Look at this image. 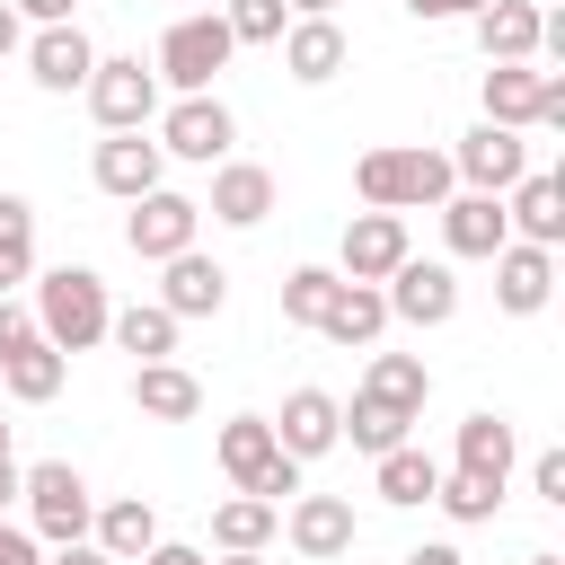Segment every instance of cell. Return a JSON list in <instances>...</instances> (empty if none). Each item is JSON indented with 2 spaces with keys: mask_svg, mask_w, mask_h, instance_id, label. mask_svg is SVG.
<instances>
[{
  "mask_svg": "<svg viewBox=\"0 0 565 565\" xmlns=\"http://www.w3.org/2000/svg\"><path fill=\"white\" fill-rule=\"evenodd\" d=\"M353 194H362V212H441L459 194V177H450V150L380 141V150L353 159Z\"/></svg>",
  "mask_w": 565,
  "mask_h": 565,
  "instance_id": "6da1fadb",
  "label": "cell"
},
{
  "mask_svg": "<svg viewBox=\"0 0 565 565\" xmlns=\"http://www.w3.org/2000/svg\"><path fill=\"white\" fill-rule=\"evenodd\" d=\"M106 318H115V300H106V274H97V265H53V274L35 282V335H44L53 353L106 344Z\"/></svg>",
  "mask_w": 565,
  "mask_h": 565,
  "instance_id": "7a4b0ae2",
  "label": "cell"
},
{
  "mask_svg": "<svg viewBox=\"0 0 565 565\" xmlns=\"http://www.w3.org/2000/svg\"><path fill=\"white\" fill-rule=\"evenodd\" d=\"M230 26H221V9H185L168 35H159V53H150V71H159V88H177V97H212V79L230 71Z\"/></svg>",
  "mask_w": 565,
  "mask_h": 565,
  "instance_id": "3957f363",
  "label": "cell"
},
{
  "mask_svg": "<svg viewBox=\"0 0 565 565\" xmlns=\"http://www.w3.org/2000/svg\"><path fill=\"white\" fill-rule=\"evenodd\" d=\"M18 503H26V530H35L44 547L88 539V521H97V494H88V477H79L71 459H35V468H18Z\"/></svg>",
  "mask_w": 565,
  "mask_h": 565,
  "instance_id": "277c9868",
  "label": "cell"
},
{
  "mask_svg": "<svg viewBox=\"0 0 565 565\" xmlns=\"http://www.w3.org/2000/svg\"><path fill=\"white\" fill-rule=\"evenodd\" d=\"M79 97H88L97 132H150L159 124V71L141 53H97V71H88Z\"/></svg>",
  "mask_w": 565,
  "mask_h": 565,
  "instance_id": "5b68a950",
  "label": "cell"
},
{
  "mask_svg": "<svg viewBox=\"0 0 565 565\" xmlns=\"http://www.w3.org/2000/svg\"><path fill=\"white\" fill-rule=\"evenodd\" d=\"M159 159H185V168H221L230 159V141H238V115L221 106V97H177V106H159Z\"/></svg>",
  "mask_w": 565,
  "mask_h": 565,
  "instance_id": "8992f818",
  "label": "cell"
},
{
  "mask_svg": "<svg viewBox=\"0 0 565 565\" xmlns=\"http://www.w3.org/2000/svg\"><path fill=\"white\" fill-rule=\"evenodd\" d=\"M450 177L459 194H512L530 177V132H503V124H468L459 150H450Z\"/></svg>",
  "mask_w": 565,
  "mask_h": 565,
  "instance_id": "52a82bcc",
  "label": "cell"
},
{
  "mask_svg": "<svg viewBox=\"0 0 565 565\" xmlns=\"http://www.w3.org/2000/svg\"><path fill=\"white\" fill-rule=\"evenodd\" d=\"M194 230H203V203H194V194H177V185H159V194H141V203H124V247H132L141 265L185 256V247H194Z\"/></svg>",
  "mask_w": 565,
  "mask_h": 565,
  "instance_id": "ba28073f",
  "label": "cell"
},
{
  "mask_svg": "<svg viewBox=\"0 0 565 565\" xmlns=\"http://www.w3.org/2000/svg\"><path fill=\"white\" fill-rule=\"evenodd\" d=\"M380 300H388L397 327H450V318H459V274H450L441 256H406V265L380 282Z\"/></svg>",
  "mask_w": 565,
  "mask_h": 565,
  "instance_id": "9c48e42d",
  "label": "cell"
},
{
  "mask_svg": "<svg viewBox=\"0 0 565 565\" xmlns=\"http://www.w3.org/2000/svg\"><path fill=\"white\" fill-rule=\"evenodd\" d=\"M406 256H415L406 212H353V221H344V247H335V274H344V282H388Z\"/></svg>",
  "mask_w": 565,
  "mask_h": 565,
  "instance_id": "30bf717a",
  "label": "cell"
},
{
  "mask_svg": "<svg viewBox=\"0 0 565 565\" xmlns=\"http://www.w3.org/2000/svg\"><path fill=\"white\" fill-rule=\"evenodd\" d=\"M282 539H291V556H309V565H335V556H353L362 521H353V503H344V494H291V512H282Z\"/></svg>",
  "mask_w": 565,
  "mask_h": 565,
  "instance_id": "8fae6325",
  "label": "cell"
},
{
  "mask_svg": "<svg viewBox=\"0 0 565 565\" xmlns=\"http://www.w3.org/2000/svg\"><path fill=\"white\" fill-rule=\"evenodd\" d=\"M88 177H97V194L141 203V194H159V185H168V159H159V141H150V132H106V141H97V159H88Z\"/></svg>",
  "mask_w": 565,
  "mask_h": 565,
  "instance_id": "7c38bea8",
  "label": "cell"
},
{
  "mask_svg": "<svg viewBox=\"0 0 565 565\" xmlns=\"http://www.w3.org/2000/svg\"><path fill=\"white\" fill-rule=\"evenodd\" d=\"M18 53H26V79H35L44 97H71V88H88V71H97V44L79 35V18H71V26H35Z\"/></svg>",
  "mask_w": 565,
  "mask_h": 565,
  "instance_id": "4fadbf2b",
  "label": "cell"
},
{
  "mask_svg": "<svg viewBox=\"0 0 565 565\" xmlns=\"http://www.w3.org/2000/svg\"><path fill=\"white\" fill-rule=\"evenodd\" d=\"M486 265H494V300H503V318H539V309L556 300V247H521V238H503Z\"/></svg>",
  "mask_w": 565,
  "mask_h": 565,
  "instance_id": "5bb4252c",
  "label": "cell"
},
{
  "mask_svg": "<svg viewBox=\"0 0 565 565\" xmlns=\"http://www.w3.org/2000/svg\"><path fill=\"white\" fill-rule=\"evenodd\" d=\"M265 424H274V450L309 468V459H327V450H335L344 397H327V388H291V397H282V415H265Z\"/></svg>",
  "mask_w": 565,
  "mask_h": 565,
  "instance_id": "9a60e30c",
  "label": "cell"
},
{
  "mask_svg": "<svg viewBox=\"0 0 565 565\" xmlns=\"http://www.w3.org/2000/svg\"><path fill=\"white\" fill-rule=\"evenodd\" d=\"M468 35H477L486 62H539V53H547V9H539V0H486V9L468 18Z\"/></svg>",
  "mask_w": 565,
  "mask_h": 565,
  "instance_id": "2e32d148",
  "label": "cell"
},
{
  "mask_svg": "<svg viewBox=\"0 0 565 565\" xmlns=\"http://www.w3.org/2000/svg\"><path fill=\"white\" fill-rule=\"evenodd\" d=\"M159 274H168V282H159V309H168L177 327H185V318H221V309H230V265H212L203 247L168 256Z\"/></svg>",
  "mask_w": 565,
  "mask_h": 565,
  "instance_id": "e0dca14e",
  "label": "cell"
},
{
  "mask_svg": "<svg viewBox=\"0 0 565 565\" xmlns=\"http://www.w3.org/2000/svg\"><path fill=\"white\" fill-rule=\"evenodd\" d=\"M203 212H212L221 230H256V221L274 212V168H256V159H221V168H212Z\"/></svg>",
  "mask_w": 565,
  "mask_h": 565,
  "instance_id": "ac0fdd59",
  "label": "cell"
},
{
  "mask_svg": "<svg viewBox=\"0 0 565 565\" xmlns=\"http://www.w3.org/2000/svg\"><path fill=\"white\" fill-rule=\"evenodd\" d=\"M503 221H512L521 247H556V238H565V177H556V168H530V177L503 194Z\"/></svg>",
  "mask_w": 565,
  "mask_h": 565,
  "instance_id": "d6986e66",
  "label": "cell"
},
{
  "mask_svg": "<svg viewBox=\"0 0 565 565\" xmlns=\"http://www.w3.org/2000/svg\"><path fill=\"white\" fill-rule=\"evenodd\" d=\"M344 62H353V44H344L335 18H291V26H282V71H291L300 88H327Z\"/></svg>",
  "mask_w": 565,
  "mask_h": 565,
  "instance_id": "ffe728a7",
  "label": "cell"
},
{
  "mask_svg": "<svg viewBox=\"0 0 565 565\" xmlns=\"http://www.w3.org/2000/svg\"><path fill=\"white\" fill-rule=\"evenodd\" d=\"M132 406L150 424H194L203 415V380L185 362H132Z\"/></svg>",
  "mask_w": 565,
  "mask_h": 565,
  "instance_id": "44dd1931",
  "label": "cell"
},
{
  "mask_svg": "<svg viewBox=\"0 0 565 565\" xmlns=\"http://www.w3.org/2000/svg\"><path fill=\"white\" fill-rule=\"evenodd\" d=\"M88 547H106L115 565H141V556L159 547V512H150V494H115V503H97Z\"/></svg>",
  "mask_w": 565,
  "mask_h": 565,
  "instance_id": "7402d4cb",
  "label": "cell"
},
{
  "mask_svg": "<svg viewBox=\"0 0 565 565\" xmlns=\"http://www.w3.org/2000/svg\"><path fill=\"white\" fill-rule=\"evenodd\" d=\"M503 238H512L503 194H450V203H441V247H450V256H494Z\"/></svg>",
  "mask_w": 565,
  "mask_h": 565,
  "instance_id": "603a6c76",
  "label": "cell"
},
{
  "mask_svg": "<svg viewBox=\"0 0 565 565\" xmlns=\"http://www.w3.org/2000/svg\"><path fill=\"white\" fill-rule=\"evenodd\" d=\"M62 380H71V353H53L44 335H26V344H9V353H0V388H9L18 406H53V397H62Z\"/></svg>",
  "mask_w": 565,
  "mask_h": 565,
  "instance_id": "cb8c5ba5",
  "label": "cell"
},
{
  "mask_svg": "<svg viewBox=\"0 0 565 565\" xmlns=\"http://www.w3.org/2000/svg\"><path fill=\"white\" fill-rule=\"evenodd\" d=\"M433 486H441V459H433V450H415V441H397V450H380V459H371V494H380V503H397V512L433 503Z\"/></svg>",
  "mask_w": 565,
  "mask_h": 565,
  "instance_id": "d4e9b609",
  "label": "cell"
},
{
  "mask_svg": "<svg viewBox=\"0 0 565 565\" xmlns=\"http://www.w3.org/2000/svg\"><path fill=\"white\" fill-rule=\"evenodd\" d=\"M380 327H388V300H380V282H335V300H327L318 335L362 353V344H380Z\"/></svg>",
  "mask_w": 565,
  "mask_h": 565,
  "instance_id": "484cf974",
  "label": "cell"
},
{
  "mask_svg": "<svg viewBox=\"0 0 565 565\" xmlns=\"http://www.w3.org/2000/svg\"><path fill=\"white\" fill-rule=\"evenodd\" d=\"M212 450H221V477H230L238 494H247V486H256V477H265V468L282 459V450H274V424H265V415H230V424L212 433Z\"/></svg>",
  "mask_w": 565,
  "mask_h": 565,
  "instance_id": "4316f807",
  "label": "cell"
},
{
  "mask_svg": "<svg viewBox=\"0 0 565 565\" xmlns=\"http://www.w3.org/2000/svg\"><path fill=\"white\" fill-rule=\"evenodd\" d=\"M512 459H521V433H512L494 406H477V415L459 424V468H468V477H494V486H512Z\"/></svg>",
  "mask_w": 565,
  "mask_h": 565,
  "instance_id": "83f0119b",
  "label": "cell"
},
{
  "mask_svg": "<svg viewBox=\"0 0 565 565\" xmlns=\"http://www.w3.org/2000/svg\"><path fill=\"white\" fill-rule=\"evenodd\" d=\"M415 424H424V415H406V406H388V397H362V388H353V406H344L335 441H353L362 459H380V450H397V441H406Z\"/></svg>",
  "mask_w": 565,
  "mask_h": 565,
  "instance_id": "f1b7e54d",
  "label": "cell"
},
{
  "mask_svg": "<svg viewBox=\"0 0 565 565\" xmlns=\"http://www.w3.org/2000/svg\"><path fill=\"white\" fill-rule=\"evenodd\" d=\"M282 530V512L274 503H256V494H230V503H212V547L221 556H265V539Z\"/></svg>",
  "mask_w": 565,
  "mask_h": 565,
  "instance_id": "f546056e",
  "label": "cell"
},
{
  "mask_svg": "<svg viewBox=\"0 0 565 565\" xmlns=\"http://www.w3.org/2000/svg\"><path fill=\"white\" fill-rule=\"evenodd\" d=\"M106 335H115L132 362H177V318H168L159 300H132V309H115V318H106Z\"/></svg>",
  "mask_w": 565,
  "mask_h": 565,
  "instance_id": "4dcf8cb0",
  "label": "cell"
},
{
  "mask_svg": "<svg viewBox=\"0 0 565 565\" xmlns=\"http://www.w3.org/2000/svg\"><path fill=\"white\" fill-rule=\"evenodd\" d=\"M362 397H388V406L424 415V397H433V371H424V353H371V371H362Z\"/></svg>",
  "mask_w": 565,
  "mask_h": 565,
  "instance_id": "1f68e13d",
  "label": "cell"
},
{
  "mask_svg": "<svg viewBox=\"0 0 565 565\" xmlns=\"http://www.w3.org/2000/svg\"><path fill=\"white\" fill-rule=\"evenodd\" d=\"M35 274V203L26 194H0V300Z\"/></svg>",
  "mask_w": 565,
  "mask_h": 565,
  "instance_id": "d6a6232c",
  "label": "cell"
},
{
  "mask_svg": "<svg viewBox=\"0 0 565 565\" xmlns=\"http://www.w3.org/2000/svg\"><path fill=\"white\" fill-rule=\"evenodd\" d=\"M433 503H441L459 530H477V521H494V512H503V486H494V477H468V468H441Z\"/></svg>",
  "mask_w": 565,
  "mask_h": 565,
  "instance_id": "836d02e7",
  "label": "cell"
},
{
  "mask_svg": "<svg viewBox=\"0 0 565 565\" xmlns=\"http://www.w3.org/2000/svg\"><path fill=\"white\" fill-rule=\"evenodd\" d=\"M335 282H344L335 265H291V274H282V318L318 335V318H327V300H335Z\"/></svg>",
  "mask_w": 565,
  "mask_h": 565,
  "instance_id": "e575fe53",
  "label": "cell"
},
{
  "mask_svg": "<svg viewBox=\"0 0 565 565\" xmlns=\"http://www.w3.org/2000/svg\"><path fill=\"white\" fill-rule=\"evenodd\" d=\"M221 26H230V44H282L291 9L282 0H221Z\"/></svg>",
  "mask_w": 565,
  "mask_h": 565,
  "instance_id": "d590c367",
  "label": "cell"
},
{
  "mask_svg": "<svg viewBox=\"0 0 565 565\" xmlns=\"http://www.w3.org/2000/svg\"><path fill=\"white\" fill-rule=\"evenodd\" d=\"M530 494L565 512V450H539V459H530Z\"/></svg>",
  "mask_w": 565,
  "mask_h": 565,
  "instance_id": "8d00e7d4",
  "label": "cell"
},
{
  "mask_svg": "<svg viewBox=\"0 0 565 565\" xmlns=\"http://www.w3.org/2000/svg\"><path fill=\"white\" fill-rule=\"evenodd\" d=\"M0 565H44V539L26 521H0Z\"/></svg>",
  "mask_w": 565,
  "mask_h": 565,
  "instance_id": "74e56055",
  "label": "cell"
},
{
  "mask_svg": "<svg viewBox=\"0 0 565 565\" xmlns=\"http://www.w3.org/2000/svg\"><path fill=\"white\" fill-rule=\"evenodd\" d=\"M18 18H35V26H71L79 18V0H9Z\"/></svg>",
  "mask_w": 565,
  "mask_h": 565,
  "instance_id": "f35d334b",
  "label": "cell"
},
{
  "mask_svg": "<svg viewBox=\"0 0 565 565\" xmlns=\"http://www.w3.org/2000/svg\"><path fill=\"white\" fill-rule=\"evenodd\" d=\"M486 0H406V18H424V26H441V18H477Z\"/></svg>",
  "mask_w": 565,
  "mask_h": 565,
  "instance_id": "ab89813d",
  "label": "cell"
},
{
  "mask_svg": "<svg viewBox=\"0 0 565 565\" xmlns=\"http://www.w3.org/2000/svg\"><path fill=\"white\" fill-rule=\"evenodd\" d=\"M26 335H35V309H18V300H0V353H9V344H26Z\"/></svg>",
  "mask_w": 565,
  "mask_h": 565,
  "instance_id": "60d3db41",
  "label": "cell"
},
{
  "mask_svg": "<svg viewBox=\"0 0 565 565\" xmlns=\"http://www.w3.org/2000/svg\"><path fill=\"white\" fill-rule=\"evenodd\" d=\"M141 565H212V556H203V547H185V539H159Z\"/></svg>",
  "mask_w": 565,
  "mask_h": 565,
  "instance_id": "b9f144b4",
  "label": "cell"
},
{
  "mask_svg": "<svg viewBox=\"0 0 565 565\" xmlns=\"http://www.w3.org/2000/svg\"><path fill=\"white\" fill-rule=\"evenodd\" d=\"M44 565H115V556L88 547V539H71V547H44Z\"/></svg>",
  "mask_w": 565,
  "mask_h": 565,
  "instance_id": "7bdbcfd3",
  "label": "cell"
},
{
  "mask_svg": "<svg viewBox=\"0 0 565 565\" xmlns=\"http://www.w3.org/2000/svg\"><path fill=\"white\" fill-rule=\"evenodd\" d=\"M406 565H468L450 539H424V547H406Z\"/></svg>",
  "mask_w": 565,
  "mask_h": 565,
  "instance_id": "ee69618b",
  "label": "cell"
},
{
  "mask_svg": "<svg viewBox=\"0 0 565 565\" xmlns=\"http://www.w3.org/2000/svg\"><path fill=\"white\" fill-rule=\"evenodd\" d=\"M18 44H26V18H18V9H9V0H0V62H9V53H18Z\"/></svg>",
  "mask_w": 565,
  "mask_h": 565,
  "instance_id": "f6af8a7d",
  "label": "cell"
},
{
  "mask_svg": "<svg viewBox=\"0 0 565 565\" xmlns=\"http://www.w3.org/2000/svg\"><path fill=\"white\" fill-rule=\"evenodd\" d=\"M291 18H335V0H282Z\"/></svg>",
  "mask_w": 565,
  "mask_h": 565,
  "instance_id": "bcb514c9",
  "label": "cell"
},
{
  "mask_svg": "<svg viewBox=\"0 0 565 565\" xmlns=\"http://www.w3.org/2000/svg\"><path fill=\"white\" fill-rule=\"evenodd\" d=\"M9 503H18V468H0V521H9Z\"/></svg>",
  "mask_w": 565,
  "mask_h": 565,
  "instance_id": "7dc6e473",
  "label": "cell"
},
{
  "mask_svg": "<svg viewBox=\"0 0 565 565\" xmlns=\"http://www.w3.org/2000/svg\"><path fill=\"white\" fill-rule=\"evenodd\" d=\"M9 433H18V424L0 415V468H18V441H9Z\"/></svg>",
  "mask_w": 565,
  "mask_h": 565,
  "instance_id": "c3c4849f",
  "label": "cell"
},
{
  "mask_svg": "<svg viewBox=\"0 0 565 565\" xmlns=\"http://www.w3.org/2000/svg\"><path fill=\"white\" fill-rule=\"evenodd\" d=\"M521 565H565V556H556V547H539V556H521Z\"/></svg>",
  "mask_w": 565,
  "mask_h": 565,
  "instance_id": "681fc988",
  "label": "cell"
},
{
  "mask_svg": "<svg viewBox=\"0 0 565 565\" xmlns=\"http://www.w3.org/2000/svg\"><path fill=\"white\" fill-rule=\"evenodd\" d=\"M221 565H265V556H221Z\"/></svg>",
  "mask_w": 565,
  "mask_h": 565,
  "instance_id": "f907efd6",
  "label": "cell"
},
{
  "mask_svg": "<svg viewBox=\"0 0 565 565\" xmlns=\"http://www.w3.org/2000/svg\"><path fill=\"white\" fill-rule=\"evenodd\" d=\"M194 9H221V0H194Z\"/></svg>",
  "mask_w": 565,
  "mask_h": 565,
  "instance_id": "816d5d0a",
  "label": "cell"
}]
</instances>
